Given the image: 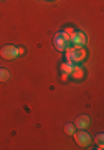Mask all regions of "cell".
<instances>
[{"label": "cell", "instance_id": "3957f363", "mask_svg": "<svg viewBox=\"0 0 104 150\" xmlns=\"http://www.w3.org/2000/svg\"><path fill=\"white\" fill-rule=\"evenodd\" d=\"M74 140H76V144L79 145V147H89V144H91V137H89V134L86 132L84 129H79L78 132H74Z\"/></svg>", "mask_w": 104, "mask_h": 150}, {"label": "cell", "instance_id": "6da1fadb", "mask_svg": "<svg viewBox=\"0 0 104 150\" xmlns=\"http://www.w3.org/2000/svg\"><path fill=\"white\" fill-rule=\"evenodd\" d=\"M64 52H66V60L73 62V64H79V62H83L86 59V50L81 45H76L73 48H66Z\"/></svg>", "mask_w": 104, "mask_h": 150}, {"label": "cell", "instance_id": "8992f818", "mask_svg": "<svg viewBox=\"0 0 104 150\" xmlns=\"http://www.w3.org/2000/svg\"><path fill=\"white\" fill-rule=\"evenodd\" d=\"M69 77H73L74 80H83L84 77V70L79 67V65H74L73 70H71V74H69Z\"/></svg>", "mask_w": 104, "mask_h": 150}, {"label": "cell", "instance_id": "5bb4252c", "mask_svg": "<svg viewBox=\"0 0 104 150\" xmlns=\"http://www.w3.org/2000/svg\"><path fill=\"white\" fill-rule=\"evenodd\" d=\"M68 77H69V75H68V74H63V75H61L63 82H66V80H68Z\"/></svg>", "mask_w": 104, "mask_h": 150}, {"label": "cell", "instance_id": "9c48e42d", "mask_svg": "<svg viewBox=\"0 0 104 150\" xmlns=\"http://www.w3.org/2000/svg\"><path fill=\"white\" fill-rule=\"evenodd\" d=\"M8 79H10V74H8V70L0 69V82H7Z\"/></svg>", "mask_w": 104, "mask_h": 150}, {"label": "cell", "instance_id": "8fae6325", "mask_svg": "<svg viewBox=\"0 0 104 150\" xmlns=\"http://www.w3.org/2000/svg\"><path fill=\"white\" fill-rule=\"evenodd\" d=\"M64 132H66L68 135H73L74 134V125L73 123H66V125H64Z\"/></svg>", "mask_w": 104, "mask_h": 150}, {"label": "cell", "instance_id": "277c9868", "mask_svg": "<svg viewBox=\"0 0 104 150\" xmlns=\"http://www.w3.org/2000/svg\"><path fill=\"white\" fill-rule=\"evenodd\" d=\"M0 55H2V59H5V60H13L15 57H18V52H17L15 45H5L0 50Z\"/></svg>", "mask_w": 104, "mask_h": 150}, {"label": "cell", "instance_id": "4fadbf2b", "mask_svg": "<svg viewBox=\"0 0 104 150\" xmlns=\"http://www.w3.org/2000/svg\"><path fill=\"white\" fill-rule=\"evenodd\" d=\"M17 52H18V57H20V55L25 54V48H23V47H17Z\"/></svg>", "mask_w": 104, "mask_h": 150}, {"label": "cell", "instance_id": "7c38bea8", "mask_svg": "<svg viewBox=\"0 0 104 150\" xmlns=\"http://www.w3.org/2000/svg\"><path fill=\"white\" fill-rule=\"evenodd\" d=\"M63 32L66 33L68 37H69V42H71V37H73V33H74V32H76V30H74V28H73V27H66V30H63Z\"/></svg>", "mask_w": 104, "mask_h": 150}, {"label": "cell", "instance_id": "7a4b0ae2", "mask_svg": "<svg viewBox=\"0 0 104 150\" xmlns=\"http://www.w3.org/2000/svg\"><path fill=\"white\" fill-rule=\"evenodd\" d=\"M68 42H69V37H68L64 32H58L53 38V43H55V48L60 50V52H64L68 48Z\"/></svg>", "mask_w": 104, "mask_h": 150}, {"label": "cell", "instance_id": "ba28073f", "mask_svg": "<svg viewBox=\"0 0 104 150\" xmlns=\"http://www.w3.org/2000/svg\"><path fill=\"white\" fill-rule=\"evenodd\" d=\"M60 67H61V72H63V74H68V75H69V74H71V70H73L74 65H73V62L66 60V62H63V64L60 65Z\"/></svg>", "mask_w": 104, "mask_h": 150}, {"label": "cell", "instance_id": "52a82bcc", "mask_svg": "<svg viewBox=\"0 0 104 150\" xmlns=\"http://www.w3.org/2000/svg\"><path fill=\"white\" fill-rule=\"evenodd\" d=\"M89 125V117L88 115H81V117L76 118V123H74V127H78V129H86Z\"/></svg>", "mask_w": 104, "mask_h": 150}, {"label": "cell", "instance_id": "30bf717a", "mask_svg": "<svg viewBox=\"0 0 104 150\" xmlns=\"http://www.w3.org/2000/svg\"><path fill=\"white\" fill-rule=\"evenodd\" d=\"M103 140H104V135H103V134L96 135V139H94V142L98 144V149H99V150L103 149Z\"/></svg>", "mask_w": 104, "mask_h": 150}, {"label": "cell", "instance_id": "5b68a950", "mask_svg": "<svg viewBox=\"0 0 104 150\" xmlns=\"http://www.w3.org/2000/svg\"><path fill=\"white\" fill-rule=\"evenodd\" d=\"M71 42H73L74 45H81V47H83L84 43H86V33L84 32H74L73 37H71Z\"/></svg>", "mask_w": 104, "mask_h": 150}]
</instances>
